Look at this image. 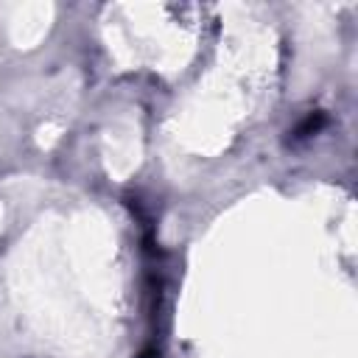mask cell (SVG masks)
I'll use <instances>...</instances> for the list:
<instances>
[{"instance_id": "6da1fadb", "label": "cell", "mask_w": 358, "mask_h": 358, "mask_svg": "<svg viewBox=\"0 0 358 358\" xmlns=\"http://www.w3.org/2000/svg\"><path fill=\"white\" fill-rule=\"evenodd\" d=\"M322 123H324V117H322V115H316V117L310 115V117H308V120H305V123L296 129V134H299V137H308V134L319 131V129H322Z\"/></svg>"}]
</instances>
